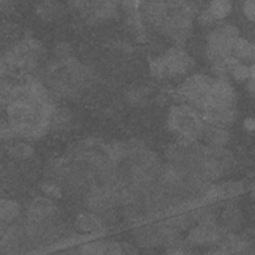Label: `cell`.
Returning a JSON list of instances; mask_svg holds the SVG:
<instances>
[{
  "label": "cell",
  "mask_w": 255,
  "mask_h": 255,
  "mask_svg": "<svg viewBox=\"0 0 255 255\" xmlns=\"http://www.w3.org/2000/svg\"><path fill=\"white\" fill-rule=\"evenodd\" d=\"M74 225L76 229L83 233H98L103 230V221L92 211H85L79 213L76 218Z\"/></svg>",
  "instance_id": "cell-11"
},
{
  "label": "cell",
  "mask_w": 255,
  "mask_h": 255,
  "mask_svg": "<svg viewBox=\"0 0 255 255\" xmlns=\"http://www.w3.org/2000/svg\"><path fill=\"white\" fill-rule=\"evenodd\" d=\"M246 89L249 92V94L253 97L255 92V85H254V79H248L246 81Z\"/></svg>",
  "instance_id": "cell-25"
},
{
  "label": "cell",
  "mask_w": 255,
  "mask_h": 255,
  "mask_svg": "<svg viewBox=\"0 0 255 255\" xmlns=\"http://www.w3.org/2000/svg\"><path fill=\"white\" fill-rule=\"evenodd\" d=\"M109 241L97 240L83 244L79 247V253L82 254H107Z\"/></svg>",
  "instance_id": "cell-20"
},
{
  "label": "cell",
  "mask_w": 255,
  "mask_h": 255,
  "mask_svg": "<svg viewBox=\"0 0 255 255\" xmlns=\"http://www.w3.org/2000/svg\"><path fill=\"white\" fill-rule=\"evenodd\" d=\"M235 102L236 93L227 78H214L209 95L199 111L216 107H234Z\"/></svg>",
  "instance_id": "cell-7"
},
{
  "label": "cell",
  "mask_w": 255,
  "mask_h": 255,
  "mask_svg": "<svg viewBox=\"0 0 255 255\" xmlns=\"http://www.w3.org/2000/svg\"><path fill=\"white\" fill-rule=\"evenodd\" d=\"M167 128L176 135L177 140L196 142L202 137L204 122L197 109L189 104L170 107L167 114Z\"/></svg>",
  "instance_id": "cell-1"
},
{
  "label": "cell",
  "mask_w": 255,
  "mask_h": 255,
  "mask_svg": "<svg viewBox=\"0 0 255 255\" xmlns=\"http://www.w3.org/2000/svg\"><path fill=\"white\" fill-rule=\"evenodd\" d=\"M242 11H243L245 18L248 21H250V22L254 21L255 16H254V1L253 0L244 1L242 4Z\"/></svg>",
  "instance_id": "cell-23"
},
{
  "label": "cell",
  "mask_w": 255,
  "mask_h": 255,
  "mask_svg": "<svg viewBox=\"0 0 255 255\" xmlns=\"http://www.w3.org/2000/svg\"><path fill=\"white\" fill-rule=\"evenodd\" d=\"M239 37V29L229 23L221 24L212 29L206 37L205 54L212 65L221 63L231 55L232 47Z\"/></svg>",
  "instance_id": "cell-5"
},
{
  "label": "cell",
  "mask_w": 255,
  "mask_h": 255,
  "mask_svg": "<svg viewBox=\"0 0 255 255\" xmlns=\"http://www.w3.org/2000/svg\"><path fill=\"white\" fill-rule=\"evenodd\" d=\"M202 137L207 142V145L224 147L230 139V133L225 128L216 127L204 123Z\"/></svg>",
  "instance_id": "cell-12"
},
{
  "label": "cell",
  "mask_w": 255,
  "mask_h": 255,
  "mask_svg": "<svg viewBox=\"0 0 255 255\" xmlns=\"http://www.w3.org/2000/svg\"><path fill=\"white\" fill-rule=\"evenodd\" d=\"M222 218L224 221L225 229L230 231L237 228L241 224L242 213L235 203L228 202L222 213Z\"/></svg>",
  "instance_id": "cell-16"
},
{
  "label": "cell",
  "mask_w": 255,
  "mask_h": 255,
  "mask_svg": "<svg viewBox=\"0 0 255 255\" xmlns=\"http://www.w3.org/2000/svg\"><path fill=\"white\" fill-rule=\"evenodd\" d=\"M194 66V61L189 54L180 47H171L161 56L151 60L149 70L156 79L178 77L186 74Z\"/></svg>",
  "instance_id": "cell-4"
},
{
  "label": "cell",
  "mask_w": 255,
  "mask_h": 255,
  "mask_svg": "<svg viewBox=\"0 0 255 255\" xmlns=\"http://www.w3.org/2000/svg\"><path fill=\"white\" fill-rule=\"evenodd\" d=\"M228 231L216 224L212 223H197L196 226L191 228L187 234V241L195 245H217L224 234Z\"/></svg>",
  "instance_id": "cell-8"
},
{
  "label": "cell",
  "mask_w": 255,
  "mask_h": 255,
  "mask_svg": "<svg viewBox=\"0 0 255 255\" xmlns=\"http://www.w3.org/2000/svg\"><path fill=\"white\" fill-rule=\"evenodd\" d=\"M243 128H245V130L252 132L255 128V122H254V118L253 117H246L243 120Z\"/></svg>",
  "instance_id": "cell-24"
},
{
  "label": "cell",
  "mask_w": 255,
  "mask_h": 255,
  "mask_svg": "<svg viewBox=\"0 0 255 255\" xmlns=\"http://www.w3.org/2000/svg\"><path fill=\"white\" fill-rule=\"evenodd\" d=\"M213 80L208 75L194 74L178 87L177 95L199 111L209 95Z\"/></svg>",
  "instance_id": "cell-6"
},
{
  "label": "cell",
  "mask_w": 255,
  "mask_h": 255,
  "mask_svg": "<svg viewBox=\"0 0 255 255\" xmlns=\"http://www.w3.org/2000/svg\"><path fill=\"white\" fill-rule=\"evenodd\" d=\"M56 205L53 199L47 196H37L31 200L26 209L28 221L36 223L49 222L56 214Z\"/></svg>",
  "instance_id": "cell-9"
},
{
  "label": "cell",
  "mask_w": 255,
  "mask_h": 255,
  "mask_svg": "<svg viewBox=\"0 0 255 255\" xmlns=\"http://www.w3.org/2000/svg\"><path fill=\"white\" fill-rule=\"evenodd\" d=\"M233 4L227 0H215L211 1L206 8V11L210 15L213 21H219L226 18L232 11Z\"/></svg>",
  "instance_id": "cell-15"
},
{
  "label": "cell",
  "mask_w": 255,
  "mask_h": 255,
  "mask_svg": "<svg viewBox=\"0 0 255 255\" xmlns=\"http://www.w3.org/2000/svg\"><path fill=\"white\" fill-rule=\"evenodd\" d=\"M21 213V206L14 199L2 198L0 202L1 223L10 224L14 222Z\"/></svg>",
  "instance_id": "cell-14"
},
{
  "label": "cell",
  "mask_w": 255,
  "mask_h": 255,
  "mask_svg": "<svg viewBox=\"0 0 255 255\" xmlns=\"http://www.w3.org/2000/svg\"><path fill=\"white\" fill-rule=\"evenodd\" d=\"M193 221L197 223H212L216 221V213L210 205L195 206L190 212Z\"/></svg>",
  "instance_id": "cell-17"
},
{
  "label": "cell",
  "mask_w": 255,
  "mask_h": 255,
  "mask_svg": "<svg viewBox=\"0 0 255 255\" xmlns=\"http://www.w3.org/2000/svg\"><path fill=\"white\" fill-rule=\"evenodd\" d=\"M203 122L208 125L227 128L236 121V111L234 107H216L200 113Z\"/></svg>",
  "instance_id": "cell-10"
},
{
  "label": "cell",
  "mask_w": 255,
  "mask_h": 255,
  "mask_svg": "<svg viewBox=\"0 0 255 255\" xmlns=\"http://www.w3.org/2000/svg\"><path fill=\"white\" fill-rule=\"evenodd\" d=\"M41 189L45 196L51 199H57L62 196V188L55 181H46L41 185Z\"/></svg>",
  "instance_id": "cell-22"
},
{
  "label": "cell",
  "mask_w": 255,
  "mask_h": 255,
  "mask_svg": "<svg viewBox=\"0 0 255 255\" xmlns=\"http://www.w3.org/2000/svg\"><path fill=\"white\" fill-rule=\"evenodd\" d=\"M231 55L240 62H253L255 57V48L252 42L243 37H238L233 44Z\"/></svg>",
  "instance_id": "cell-13"
},
{
  "label": "cell",
  "mask_w": 255,
  "mask_h": 255,
  "mask_svg": "<svg viewBox=\"0 0 255 255\" xmlns=\"http://www.w3.org/2000/svg\"><path fill=\"white\" fill-rule=\"evenodd\" d=\"M44 47L41 42L32 37L25 38L11 46L2 57V76L7 73L21 71L29 72L36 68Z\"/></svg>",
  "instance_id": "cell-2"
},
{
  "label": "cell",
  "mask_w": 255,
  "mask_h": 255,
  "mask_svg": "<svg viewBox=\"0 0 255 255\" xmlns=\"http://www.w3.org/2000/svg\"><path fill=\"white\" fill-rule=\"evenodd\" d=\"M229 74L236 82H246L248 79H254V64L248 66L242 62L235 65Z\"/></svg>",
  "instance_id": "cell-19"
},
{
  "label": "cell",
  "mask_w": 255,
  "mask_h": 255,
  "mask_svg": "<svg viewBox=\"0 0 255 255\" xmlns=\"http://www.w3.org/2000/svg\"><path fill=\"white\" fill-rule=\"evenodd\" d=\"M34 151H35L34 147L29 142H24V141L16 142L8 148L9 154L13 158L20 159V160L31 158L34 154Z\"/></svg>",
  "instance_id": "cell-18"
},
{
  "label": "cell",
  "mask_w": 255,
  "mask_h": 255,
  "mask_svg": "<svg viewBox=\"0 0 255 255\" xmlns=\"http://www.w3.org/2000/svg\"><path fill=\"white\" fill-rule=\"evenodd\" d=\"M166 3L167 14L159 29L177 43H182L192 32V20L196 6L192 2L186 1Z\"/></svg>",
  "instance_id": "cell-3"
},
{
  "label": "cell",
  "mask_w": 255,
  "mask_h": 255,
  "mask_svg": "<svg viewBox=\"0 0 255 255\" xmlns=\"http://www.w3.org/2000/svg\"><path fill=\"white\" fill-rule=\"evenodd\" d=\"M60 8L61 7L56 2H43L37 6V11L42 18L51 19L55 17V15H58Z\"/></svg>",
  "instance_id": "cell-21"
}]
</instances>
